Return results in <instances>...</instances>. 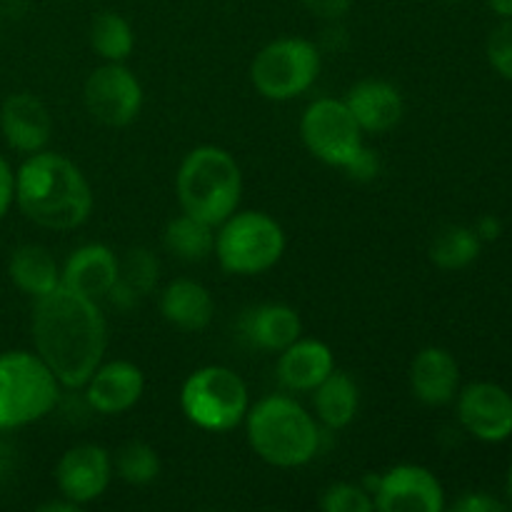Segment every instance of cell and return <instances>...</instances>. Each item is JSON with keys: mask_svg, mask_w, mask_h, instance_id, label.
<instances>
[{"mask_svg": "<svg viewBox=\"0 0 512 512\" xmlns=\"http://www.w3.org/2000/svg\"><path fill=\"white\" fill-rule=\"evenodd\" d=\"M33 343L60 385L75 390L103 363L108 328L98 300L58 285L33 305Z\"/></svg>", "mask_w": 512, "mask_h": 512, "instance_id": "1", "label": "cell"}, {"mask_svg": "<svg viewBox=\"0 0 512 512\" xmlns=\"http://www.w3.org/2000/svg\"><path fill=\"white\" fill-rule=\"evenodd\" d=\"M15 203L40 228L73 230L88 220L93 190L73 160L38 150L15 173Z\"/></svg>", "mask_w": 512, "mask_h": 512, "instance_id": "2", "label": "cell"}, {"mask_svg": "<svg viewBox=\"0 0 512 512\" xmlns=\"http://www.w3.org/2000/svg\"><path fill=\"white\" fill-rule=\"evenodd\" d=\"M243 423L253 453L275 468H300L318 455V423L288 395L258 400L248 408Z\"/></svg>", "mask_w": 512, "mask_h": 512, "instance_id": "3", "label": "cell"}, {"mask_svg": "<svg viewBox=\"0 0 512 512\" xmlns=\"http://www.w3.org/2000/svg\"><path fill=\"white\" fill-rule=\"evenodd\" d=\"M175 190L183 213L218 228L233 215L243 195V173L228 150L200 145L190 150L175 175Z\"/></svg>", "mask_w": 512, "mask_h": 512, "instance_id": "4", "label": "cell"}, {"mask_svg": "<svg viewBox=\"0 0 512 512\" xmlns=\"http://www.w3.org/2000/svg\"><path fill=\"white\" fill-rule=\"evenodd\" d=\"M60 398V383L38 353L0 355V430L38 423Z\"/></svg>", "mask_w": 512, "mask_h": 512, "instance_id": "5", "label": "cell"}, {"mask_svg": "<svg viewBox=\"0 0 512 512\" xmlns=\"http://www.w3.org/2000/svg\"><path fill=\"white\" fill-rule=\"evenodd\" d=\"M285 245L278 220L260 210H235L218 225L213 253L225 273L260 275L280 263Z\"/></svg>", "mask_w": 512, "mask_h": 512, "instance_id": "6", "label": "cell"}, {"mask_svg": "<svg viewBox=\"0 0 512 512\" xmlns=\"http://www.w3.org/2000/svg\"><path fill=\"white\" fill-rule=\"evenodd\" d=\"M180 408L195 428L228 433L248 415V385L225 365H205L185 378L180 388Z\"/></svg>", "mask_w": 512, "mask_h": 512, "instance_id": "7", "label": "cell"}, {"mask_svg": "<svg viewBox=\"0 0 512 512\" xmlns=\"http://www.w3.org/2000/svg\"><path fill=\"white\" fill-rule=\"evenodd\" d=\"M320 75V50L305 38H278L260 48L250 65L255 90L268 100H293Z\"/></svg>", "mask_w": 512, "mask_h": 512, "instance_id": "8", "label": "cell"}, {"mask_svg": "<svg viewBox=\"0 0 512 512\" xmlns=\"http://www.w3.org/2000/svg\"><path fill=\"white\" fill-rule=\"evenodd\" d=\"M300 135L310 155L340 170H348L368 148L363 128L353 118L345 100L335 98H318L305 108L300 118Z\"/></svg>", "mask_w": 512, "mask_h": 512, "instance_id": "9", "label": "cell"}, {"mask_svg": "<svg viewBox=\"0 0 512 512\" xmlns=\"http://www.w3.org/2000/svg\"><path fill=\"white\" fill-rule=\"evenodd\" d=\"M83 100L93 120L108 128H125L143 108V85L123 63H105L88 75Z\"/></svg>", "mask_w": 512, "mask_h": 512, "instance_id": "10", "label": "cell"}, {"mask_svg": "<svg viewBox=\"0 0 512 512\" xmlns=\"http://www.w3.org/2000/svg\"><path fill=\"white\" fill-rule=\"evenodd\" d=\"M373 503L380 512H440L445 490L428 468L403 463L375 480Z\"/></svg>", "mask_w": 512, "mask_h": 512, "instance_id": "11", "label": "cell"}, {"mask_svg": "<svg viewBox=\"0 0 512 512\" xmlns=\"http://www.w3.org/2000/svg\"><path fill=\"white\" fill-rule=\"evenodd\" d=\"M458 418L473 438L503 443L512 435V395L498 383H470L458 393Z\"/></svg>", "mask_w": 512, "mask_h": 512, "instance_id": "12", "label": "cell"}, {"mask_svg": "<svg viewBox=\"0 0 512 512\" xmlns=\"http://www.w3.org/2000/svg\"><path fill=\"white\" fill-rule=\"evenodd\" d=\"M113 478V460L105 448L95 443L75 445L65 450L55 468V483L63 498L75 505H88L108 490Z\"/></svg>", "mask_w": 512, "mask_h": 512, "instance_id": "13", "label": "cell"}, {"mask_svg": "<svg viewBox=\"0 0 512 512\" xmlns=\"http://www.w3.org/2000/svg\"><path fill=\"white\" fill-rule=\"evenodd\" d=\"M85 388V400L100 415L128 413L143 398V370L130 360H110L100 363L90 375Z\"/></svg>", "mask_w": 512, "mask_h": 512, "instance_id": "14", "label": "cell"}, {"mask_svg": "<svg viewBox=\"0 0 512 512\" xmlns=\"http://www.w3.org/2000/svg\"><path fill=\"white\" fill-rule=\"evenodd\" d=\"M0 130L10 148L33 155L48 145L53 120L43 100L33 93H13L0 108Z\"/></svg>", "mask_w": 512, "mask_h": 512, "instance_id": "15", "label": "cell"}, {"mask_svg": "<svg viewBox=\"0 0 512 512\" xmlns=\"http://www.w3.org/2000/svg\"><path fill=\"white\" fill-rule=\"evenodd\" d=\"M120 273V260L113 250L103 243L80 245L68 255L60 268V285L85 295V298L100 300L110 293Z\"/></svg>", "mask_w": 512, "mask_h": 512, "instance_id": "16", "label": "cell"}, {"mask_svg": "<svg viewBox=\"0 0 512 512\" xmlns=\"http://www.w3.org/2000/svg\"><path fill=\"white\" fill-rule=\"evenodd\" d=\"M345 105L358 120L363 133H388L403 120L405 100L400 90L388 80L368 78L355 83L345 95Z\"/></svg>", "mask_w": 512, "mask_h": 512, "instance_id": "17", "label": "cell"}, {"mask_svg": "<svg viewBox=\"0 0 512 512\" xmlns=\"http://www.w3.org/2000/svg\"><path fill=\"white\" fill-rule=\"evenodd\" d=\"M410 390L430 408H440L460 393L458 360L445 348H423L410 363Z\"/></svg>", "mask_w": 512, "mask_h": 512, "instance_id": "18", "label": "cell"}, {"mask_svg": "<svg viewBox=\"0 0 512 512\" xmlns=\"http://www.w3.org/2000/svg\"><path fill=\"white\" fill-rule=\"evenodd\" d=\"M333 370V350L323 340L298 338L280 350L278 380L290 393H313Z\"/></svg>", "mask_w": 512, "mask_h": 512, "instance_id": "19", "label": "cell"}, {"mask_svg": "<svg viewBox=\"0 0 512 512\" xmlns=\"http://www.w3.org/2000/svg\"><path fill=\"white\" fill-rule=\"evenodd\" d=\"M160 313L175 328L198 333L213 320L215 303L205 285H200L198 280L180 278L173 280L160 295Z\"/></svg>", "mask_w": 512, "mask_h": 512, "instance_id": "20", "label": "cell"}, {"mask_svg": "<svg viewBox=\"0 0 512 512\" xmlns=\"http://www.w3.org/2000/svg\"><path fill=\"white\" fill-rule=\"evenodd\" d=\"M245 335L255 348L280 353L303 335V320H300L298 310L290 305L265 303L250 310V315L245 318Z\"/></svg>", "mask_w": 512, "mask_h": 512, "instance_id": "21", "label": "cell"}, {"mask_svg": "<svg viewBox=\"0 0 512 512\" xmlns=\"http://www.w3.org/2000/svg\"><path fill=\"white\" fill-rule=\"evenodd\" d=\"M8 273L15 288L23 290L33 300L53 293L60 285V265L58 260L45 250L43 245H20L13 250L8 260Z\"/></svg>", "mask_w": 512, "mask_h": 512, "instance_id": "22", "label": "cell"}, {"mask_svg": "<svg viewBox=\"0 0 512 512\" xmlns=\"http://www.w3.org/2000/svg\"><path fill=\"white\" fill-rule=\"evenodd\" d=\"M313 408L320 423L330 430H343L358 415L360 393L348 373L333 370L318 388L313 390Z\"/></svg>", "mask_w": 512, "mask_h": 512, "instance_id": "23", "label": "cell"}, {"mask_svg": "<svg viewBox=\"0 0 512 512\" xmlns=\"http://www.w3.org/2000/svg\"><path fill=\"white\" fill-rule=\"evenodd\" d=\"M163 243L168 253L185 263H200L215 250V225L183 213L165 225Z\"/></svg>", "mask_w": 512, "mask_h": 512, "instance_id": "24", "label": "cell"}, {"mask_svg": "<svg viewBox=\"0 0 512 512\" xmlns=\"http://www.w3.org/2000/svg\"><path fill=\"white\" fill-rule=\"evenodd\" d=\"M480 250H483V240L478 238L475 228L468 225H448L440 230L430 243V260L438 265L440 270H463L478 260Z\"/></svg>", "mask_w": 512, "mask_h": 512, "instance_id": "25", "label": "cell"}, {"mask_svg": "<svg viewBox=\"0 0 512 512\" xmlns=\"http://www.w3.org/2000/svg\"><path fill=\"white\" fill-rule=\"evenodd\" d=\"M135 33L128 20L115 10H103L90 23V48L105 63H123L133 53Z\"/></svg>", "mask_w": 512, "mask_h": 512, "instance_id": "26", "label": "cell"}, {"mask_svg": "<svg viewBox=\"0 0 512 512\" xmlns=\"http://www.w3.org/2000/svg\"><path fill=\"white\" fill-rule=\"evenodd\" d=\"M115 473L128 485H148L160 475V458L153 445L143 440H130L118 450Z\"/></svg>", "mask_w": 512, "mask_h": 512, "instance_id": "27", "label": "cell"}, {"mask_svg": "<svg viewBox=\"0 0 512 512\" xmlns=\"http://www.w3.org/2000/svg\"><path fill=\"white\" fill-rule=\"evenodd\" d=\"M160 278V263L148 248H130L125 258L120 260V273L118 280L128 290H133L138 298H145L153 293Z\"/></svg>", "mask_w": 512, "mask_h": 512, "instance_id": "28", "label": "cell"}, {"mask_svg": "<svg viewBox=\"0 0 512 512\" xmlns=\"http://www.w3.org/2000/svg\"><path fill=\"white\" fill-rule=\"evenodd\" d=\"M320 508L325 512H370L375 510V503L363 485L335 483L323 493Z\"/></svg>", "mask_w": 512, "mask_h": 512, "instance_id": "29", "label": "cell"}, {"mask_svg": "<svg viewBox=\"0 0 512 512\" xmlns=\"http://www.w3.org/2000/svg\"><path fill=\"white\" fill-rule=\"evenodd\" d=\"M488 60L503 78L512 80V18H505L488 38Z\"/></svg>", "mask_w": 512, "mask_h": 512, "instance_id": "30", "label": "cell"}, {"mask_svg": "<svg viewBox=\"0 0 512 512\" xmlns=\"http://www.w3.org/2000/svg\"><path fill=\"white\" fill-rule=\"evenodd\" d=\"M300 3L313 18L325 20V23H338L353 8V0H300Z\"/></svg>", "mask_w": 512, "mask_h": 512, "instance_id": "31", "label": "cell"}, {"mask_svg": "<svg viewBox=\"0 0 512 512\" xmlns=\"http://www.w3.org/2000/svg\"><path fill=\"white\" fill-rule=\"evenodd\" d=\"M345 173H348V178L360 180V183H368V180L378 178V173H380V158L373 153V150L365 148L363 153L358 155V160H355V163L350 165V168L345 170Z\"/></svg>", "mask_w": 512, "mask_h": 512, "instance_id": "32", "label": "cell"}, {"mask_svg": "<svg viewBox=\"0 0 512 512\" xmlns=\"http://www.w3.org/2000/svg\"><path fill=\"white\" fill-rule=\"evenodd\" d=\"M455 512H500L503 510V503H498L495 498L485 493H468L453 505Z\"/></svg>", "mask_w": 512, "mask_h": 512, "instance_id": "33", "label": "cell"}, {"mask_svg": "<svg viewBox=\"0 0 512 512\" xmlns=\"http://www.w3.org/2000/svg\"><path fill=\"white\" fill-rule=\"evenodd\" d=\"M15 200V173L10 170L8 160L0 155V218L10 210Z\"/></svg>", "mask_w": 512, "mask_h": 512, "instance_id": "34", "label": "cell"}, {"mask_svg": "<svg viewBox=\"0 0 512 512\" xmlns=\"http://www.w3.org/2000/svg\"><path fill=\"white\" fill-rule=\"evenodd\" d=\"M475 233H478V238L483 240V243H493V240H498L500 233H503V223H500L498 215H483V218L475 223Z\"/></svg>", "mask_w": 512, "mask_h": 512, "instance_id": "35", "label": "cell"}, {"mask_svg": "<svg viewBox=\"0 0 512 512\" xmlns=\"http://www.w3.org/2000/svg\"><path fill=\"white\" fill-rule=\"evenodd\" d=\"M78 508H80V505H75L73 500H68V498H65L63 503H45V505H40V510H43V512H55V510H58V512H78Z\"/></svg>", "mask_w": 512, "mask_h": 512, "instance_id": "36", "label": "cell"}, {"mask_svg": "<svg viewBox=\"0 0 512 512\" xmlns=\"http://www.w3.org/2000/svg\"><path fill=\"white\" fill-rule=\"evenodd\" d=\"M488 3L500 18H512V0H488Z\"/></svg>", "mask_w": 512, "mask_h": 512, "instance_id": "37", "label": "cell"}, {"mask_svg": "<svg viewBox=\"0 0 512 512\" xmlns=\"http://www.w3.org/2000/svg\"><path fill=\"white\" fill-rule=\"evenodd\" d=\"M508 493H510V498H512V465H510V473H508Z\"/></svg>", "mask_w": 512, "mask_h": 512, "instance_id": "38", "label": "cell"}]
</instances>
